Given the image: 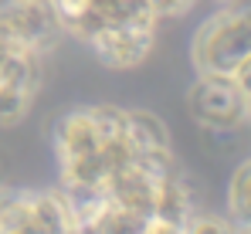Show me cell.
I'll return each instance as SVG.
<instances>
[{
    "instance_id": "6da1fadb",
    "label": "cell",
    "mask_w": 251,
    "mask_h": 234,
    "mask_svg": "<svg viewBox=\"0 0 251 234\" xmlns=\"http://www.w3.org/2000/svg\"><path fill=\"white\" fill-rule=\"evenodd\" d=\"M194 72L234 75L251 61V0H227L197 27L190 44Z\"/></svg>"
},
{
    "instance_id": "7a4b0ae2",
    "label": "cell",
    "mask_w": 251,
    "mask_h": 234,
    "mask_svg": "<svg viewBox=\"0 0 251 234\" xmlns=\"http://www.w3.org/2000/svg\"><path fill=\"white\" fill-rule=\"evenodd\" d=\"M187 109L197 126L207 132H234L251 122L248 99L234 75H204L197 72L194 85L187 88Z\"/></svg>"
},
{
    "instance_id": "3957f363",
    "label": "cell",
    "mask_w": 251,
    "mask_h": 234,
    "mask_svg": "<svg viewBox=\"0 0 251 234\" xmlns=\"http://www.w3.org/2000/svg\"><path fill=\"white\" fill-rule=\"evenodd\" d=\"M44 75V51L14 48L10 61L0 72V126H17L27 116Z\"/></svg>"
},
{
    "instance_id": "277c9868",
    "label": "cell",
    "mask_w": 251,
    "mask_h": 234,
    "mask_svg": "<svg viewBox=\"0 0 251 234\" xmlns=\"http://www.w3.org/2000/svg\"><path fill=\"white\" fill-rule=\"evenodd\" d=\"M61 34L48 0H0V38L21 48L48 51Z\"/></svg>"
},
{
    "instance_id": "5b68a950",
    "label": "cell",
    "mask_w": 251,
    "mask_h": 234,
    "mask_svg": "<svg viewBox=\"0 0 251 234\" xmlns=\"http://www.w3.org/2000/svg\"><path fill=\"white\" fill-rule=\"evenodd\" d=\"M156 38V21H132V24H116L105 27L88 48L109 65V68H132L139 65Z\"/></svg>"
},
{
    "instance_id": "8992f818",
    "label": "cell",
    "mask_w": 251,
    "mask_h": 234,
    "mask_svg": "<svg viewBox=\"0 0 251 234\" xmlns=\"http://www.w3.org/2000/svg\"><path fill=\"white\" fill-rule=\"evenodd\" d=\"M0 231H34V190L0 187Z\"/></svg>"
},
{
    "instance_id": "52a82bcc",
    "label": "cell",
    "mask_w": 251,
    "mask_h": 234,
    "mask_svg": "<svg viewBox=\"0 0 251 234\" xmlns=\"http://www.w3.org/2000/svg\"><path fill=\"white\" fill-rule=\"evenodd\" d=\"M227 217L238 231H251V159H245L227 183Z\"/></svg>"
},
{
    "instance_id": "ba28073f",
    "label": "cell",
    "mask_w": 251,
    "mask_h": 234,
    "mask_svg": "<svg viewBox=\"0 0 251 234\" xmlns=\"http://www.w3.org/2000/svg\"><path fill=\"white\" fill-rule=\"evenodd\" d=\"M183 231L201 234V231H238V228H234L231 217H214V214H207V210H194V214L187 217Z\"/></svg>"
},
{
    "instance_id": "9c48e42d",
    "label": "cell",
    "mask_w": 251,
    "mask_h": 234,
    "mask_svg": "<svg viewBox=\"0 0 251 234\" xmlns=\"http://www.w3.org/2000/svg\"><path fill=\"white\" fill-rule=\"evenodd\" d=\"M234 78H238V85H241V92H245V99H248V112H251V61H245V65L234 72Z\"/></svg>"
},
{
    "instance_id": "30bf717a",
    "label": "cell",
    "mask_w": 251,
    "mask_h": 234,
    "mask_svg": "<svg viewBox=\"0 0 251 234\" xmlns=\"http://www.w3.org/2000/svg\"><path fill=\"white\" fill-rule=\"evenodd\" d=\"M14 48H21V44H10V41L0 38V72H3V65L10 61V54H14Z\"/></svg>"
}]
</instances>
